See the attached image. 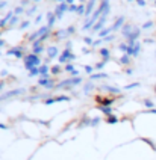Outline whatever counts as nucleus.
I'll return each mask as SVG.
<instances>
[]
</instances>
